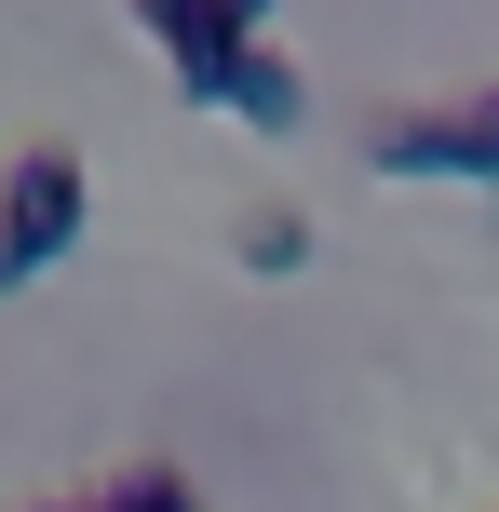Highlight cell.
Segmentation results:
<instances>
[{"label":"cell","instance_id":"obj_1","mask_svg":"<svg viewBox=\"0 0 499 512\" xmlns=\"http://www.w3.org/2000/svg\"><path fill=\"white\" fill-rule=\"evenodd\" d=\"M135 27H149V54L176 68V95L189 108H230L243 95V68H257V27H230V0H135Z\"/></svg>","mask_w":499,"mask_h":512},{"label":"cell","instance_id":"obj_2","mask_svg":"<svg viewBox=\"0 0 499 512\" xmlns=\"http://www.w3.org/2000/svg\"><path fill=\"white\" fill-rule=\"evenodd\" d=\"M365 162H378V176H473V189H499V95L405 108V122L365 135Z\"/></svg>","mask_w":499,"mask_h":512},{"label":"cell","instance_id":"obj_3","mask_svg":"<svg viewBox=\"0 0 499 512\" xmlns=\"http://www.w3.org/2000/svg\"><path fill=\"white\" fill-rule=\"evenodd\" d=\"M81 216H95V176H81V149H14V176H0V243L27 256V270H54V256L81 243Z\"/></svg>","mask_w":499,"mask_h":512},{"label":"cell","instance_id":"obj_4","mask_svg":"<svg viewBox=\"0 0 499 512\" xmlns=\"http://www.w3.org/2000/svg\"><path fill=\"white\" fill-rule=\"evenodd\" d=\"M27 512H203V499H189L176 459H122L108 486H81V499H27Z\"/></svg>","mask_w":499,"mask_h":512},{"label":"cell","instance_id":"obj_5","mask_svg":"<svg viewBox=\"0 0 499 512\" xmlns=\"http://www.w3.org/2000/svg\"><path fill=\"white\" fill-rule=\"evenodd\" d=\"M230 122H257V135H297V122H311V81H297V54H284V41H270L257 68H243V95H230Z\"/></svg>","mask_w":499,"mask_h":512},{"label":"cell","instance_id":"obj_6","mask_svg":"<svg viewBox=\"0 0 499 512\" xmlns=\"http://www.w3.org/2000/svg\"><path fill=\"white\" fill-rule=\"evenodd\" d=\"M230 256H243V270H270V283L311 270V216H297V203H243V216H230Z\"/></svg>","mask_w":499,"mask_h":512},{"label":"cell","instance_id":"obj_7","mask_svg":"<svg viewBox=\"0 0 499 512\" xmlns=\"http://www.w3.org/2000/svg\"><path fill=\"white\" fill-rule=\"evenodd\" d=\"M230 27H257V41H270V0H230Z\"/></svg>","mask_w":499,"mask_h":512},{"label":"cell","instance_id":"obj_8","mask_svg":"<svg viewBox=\"0 0 499 512\" xmlns=\"http://www.w3.org/2000/svg\"><path fill=\"white\" fill-rule=\"evenodd\" d=\"M14 283H27V256H14V243H0V297H14Z\"/></svg>","mask_w":499,"mask_h":512}]
</instances>
